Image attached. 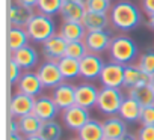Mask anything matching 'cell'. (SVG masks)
<instances>
[{"instance_id": "6da1fadb", "label": "cell", "mask_w": 154, "mask_h": 140, "mask_svg": "<svg viewBox=\"0 0 154 140\" xmlns=\"http://www.w3.org/2000/svg\"><path fill=\"white\" fill-rule=\"evenodd\" d=\"M109 17H110V24L121 32H130L136 29L142 21L140 11L137 9L136 5H133L128 0L116 2L112 6Z\"/></svg>"}, {"instance_id": "7a4b0ae2", "label": "cell", "mask_w": 154, "mask_h": 140, "mask_svg": "<svg viewBox=\"0 0 154 140\" xmlns=\"http://www.w3.org/2000/svg\"><path fill=\"white\" fill-rule=\"evenodd\" d=\"M109 56L112 62L128 65L137 56V45L136 42L127 35H116L112 38L109 47Z\"/></svg>"}, {"instance_id": "3957f363", "label": "cell", "mask_w": 154, "mask_h": 140, "mask_svg": "<svg viewBox=\"0 0 154 140\" xmlns=\"http://www.w3.org/2000/svg\"><path fill=\"white\" fill-rule=\"evenodd\" d=\"M26 30L33 42H45L48 38H51L56 33V24L51 17L44 14H35L29 24L26 26Z\"/></svg>"}, {"instance_id": "277c9868", "label": "cell", "mask_w": 154, "mask_h": 140, "mask_svg": "<svg viewBox=\"0 0 154 140\" xmlns=\"http://www.w3.org/2000/svg\"><path fill=\"white\" fill-rule=\"evenodd\" d=\"M124 98L125 97L122 95L121 89H118V88H101L98 92L97 109L103 115L115 116V115H118Z\"/></svg>"}, {"instance_id": "5b68a950", "label": "cell", "mask_w": 154, "mask_h": 140, "mask_svg": "<svg viewBox=\"0 0 154 140\" xmlns=\"http://www.w3.org/2000/svg\"><path fill=\"white\" fill-rule=\"evenodd\" d=\"M36 74H38L42 86L47 89H54L65 80L59 69L57 62H51V60H45L44 63H41L36 69Z\"/></svg>"}, {"instance_id": "8992f818", "label": "cell", "mask_w": 154, "mask_h": 140, "mask_svg": "<svg viewBox=\"0 0 154 140\" xmlns=\"http://www.w3.org/2000/svg\"><path fill=\"white\" fill-rule=\"evenodd\" d=\"M124 69L125 65L116 63V62H109L104 65L103 71L100 74V83L103 88H118L121 89L124 86Z\"/></svg>"}, {"instance_id": "52a82bcc", "label": "cell", "mask_w": 154, "mask_h": 140, "mask_svg": "<svg viewBox=\"0 0 154 140\" xmlns=\"http://www.w3.org/2000/svg\"><path fill=\"white\" fill-rule=\"evenodd\" d=\"M89 119H91L89 110L77 106V104L62 110V122L71 131H79Z\"/></svg>"}, {"instance_id": "ba28073f", "label": "cell", "mask_w": 154, "mask_h": 140, "mask_svg": "<svg viewBox=\"0 0 154 140\" xmlns=\"http://www.w3.org/2000/svg\"><path fill=\"white\" fill-rule=\"evenodd\" d=\"M35 97L17 92L11 97L9 100V116L11 118H23L26 115H32L33 113V107H35Z\"/></svg>"}, {"instance_id": "9c48e42d", "label": "cell", "mask_w": 154, "mask_h": 140, "mask_svg": "<svg viewBox=\"0 0 154 140\" xmlns=\"http://www.w3.org/2000/svg\"><path fill=\"white\" fill-rule=\"evenodd\" d=\"M68 42L60 33H54L51 38H48L45 42H42V54L45 60L57 62L65 56Z\"/></svg>"}, {"instance_id": "30bf717a", "label": "cell", "mask_w": 154, "mask_h": 140, "mask_svg": "<svg viewBox=\"0 0 154 140\" xmlns=\"http://www.w3.org/2000/svg\"><path fill=\"white\" fill-rule=\"evenodd\" d=\"M104 62L98 54L88 53L83 59H80V77L85 80H95L100 79V74L104 68Z\"/></svg>"}, {"instance_id": "8fae6325", "label": "cell", "mask_w": 154, "mask_h": 140, "mask_svg": "<svg viewBox=\"0 0 154 140\" xmlns=\"http://www.w3.org/2000/svg\"><path fill=\"white\" fill-rule=\"evenodd\" d=\"M83 41H85L89 53L100 54V53L109 51L112 36L107 30H94V32H86V36Z\"/></svg>"}, {"instance_id": "7c38bea8", "label": "cell", "mask_w": 154, "mask_h": 140, "mask_svg": "<svg viewBox=\"0 0 154 140\" xmlns=\"http://www.w3.org/2000/svg\"><path fill=\"white\" fill-rule=\"evenodd\" d=\"M98 92L92 83H80L75 86V104L83 109H92L97 107V100H98Z\"/></svg>"}, {"instance_id": "4fadbf2b", "label": "cell", "mask_w": 154, "mask_h": 140, "mask_svg": "<svg viewBox=\"0 0 154 140\" xmlns=\"http://www.w3.org/2000/svg\"><path fill=\"white\" fill-rule=\"evenodd\" d=\"M35 15L33 8L20 5V3H11L8 8V21L12 27H26L32 17Z\"/></svg>"}, {"instance_id": "5bb4252c", "label": "cell", "mask_w": 154, "mask_h": 140, "mask_svg": "<svg viewBox=\"0 0 154 140\" xmlns=\"http://www.w3.org/2000/svg\"><path fill=\"white\" fill-rule=\"evenodd\" d=\"M51 98L59 107V110H65L75 104V86H72L71 83L62 82L59 86L53 89Z\"/></svg>"}, {"instance_id": "9a60e30c", "label": "cell", "mask_w": 154, "mask_h": 140, "mask_svg": "<svg viewBox=\"0 0 154 140\" xmlns=\"http://www.w3.org/2000/svg\"><path fill=\"white\" fill-rule=\"evenodd\" d=\"M59 107L53 101L51 97L48 95H39L35 100V107H33V115L39 118L42 122L45 121H53L57 116Z\"/></svg>"}, {"instance_id": "2e32d148", "label": "cell", "mask_w": 154, "mask_h": 140, "mask_svg": "<svg viewBox=\"0 0 154 140\" xmlns=\"http://www.w3.org/2000/svg\"><path fill=\"white\" fill-rule=\"evenodd\" d=\"M15 86H17V92H21V94L35 97V98L41 95V91L44 88L41 80H39V77H38V74L32 73V71L23 73L21 79L18 80V83Z\"/></svg>"}, {"instance_id": "e0dca14e", "label": "cell", "mask_w": 154, "mask_h": 140, "mask_svg": "<svg viewBox=\"0 0 154 140\" xmlns=\"http://www.w3.org/2000/svg\"><path fill=\"white\" fill-rule=\"evenodd\" d=\"M149 83V77L139 68V65L136 63H128L125 65L124 69V86L125 89H131V88H137V86H143Z\"/></svg>"}, {"instance_id": "ac0fdd59", "label": "cell", "mask_w": 154, "mask_h": 140, "mask_svg": "<svg viewBox=\"0 0 154 140\" xmlns=\"http://www.w3.org/2000/svg\"><path fill=\"white\" fill-rule=\"evenodd\" d=\"M103 131H104V139L107 140H118L125 133H128L127 124L121 116H109L106 121H103Z\"/></svg>"}, {"instance_id": "d6986e66", "label": "cell", "mask_w": 154, "mask_h": 140, "mask_svg": "<svg viewBox=\"0 0 154 140\" xmlns=\"http://www.w3.org/2000/svg\"><path fill=\"white\" fill-rule=\"evenodd\" d=\"M11 57L21 66V69L24 71H30L33 66H36L38 63V51L32 47V45H24L20 50L11 53Z\"/></svg>"}, {"instance_id": "ffe728a7", "label": "cell", "mask_w": 154, "mask_h": 140, "mask_svg": "<svg viewBox=\"0 0 154 140\" xmlns=\"http://www.w3.org/2000/svg\"><path fill=\"white\" fill-rule=\"evenodd\" d=\"M86 5L83 2H63L60 8V15L63 21H80L86 14Z\"/></svg>"}, {"instance_id": "44dd1931", "label": "cell", "mask_w": 154, "mask_h": 140, "mask_svg": "<svg viewBox=\"0 0 154 140\" xmlns=\"http://www.w3.org/2000/svg\"><path fill=\"white\" fill-rule=\"evenodd\" d=\"M59 33L65 38L66 42L83 41L85 36H86V29L80 21H63Z\"/></svg>"}, {"instance_id": "7402d4cb", "label": "cell", "mask_w": 154, "mask_h": 140, "mask_svg": "<svg viewBox=\"0 0 154 140\" xmlns=\"http://www.w3.org/2000/svg\"><path fill=\"white\" fill-rule=\"evenodd\" d=\"M110 23V17L107 14H100V12H91L86 11L82 24L85 26L86 32H94V30H106Z\"/></svg>"}, {"instance_id": "603a6c76", "label": "cell", "mask_w": 154, "mask_h": 140, "mask_svg": "<svg viewBox=\"0 0 154 140\" xmlns=\"http://www.w3.org/2000/svg\"><path fill=\"white\" fill-rule=\"evenodd\" d=\"M140 113H142V106L136 100L127 97V98H124V101L121 104L118 116H121L125 122H139Z\"/></svg>"}, {"instance_id": "cb8c5ba5", "label": "cell", "mask_w": 154, "mask_h": 140, "mask_svg": "<svg viewBox=\"0 0 154 140\" xmlns=\"http://www.w3.org/2000/svg\"><path fill=\"white\" fill-rule=\"evenodd\" d=\"M77 137L80 140H103L104 131H103V122L97 119H89L79 131Z\"/></svg>"}, {"instance_id": "d4e9b609", "label": "cell", "mask_w": 154, "mask_h": 140, "mask_svg": "<svg viewBox=\"0 0 154 140\" xmlns=\"http://www.w3.org/2000/svg\"><path fill=\"white\" fill-rule=\"evenodd\" d=\"M30 36L26 30V27H9L8 30V48L11 53L20 50L24 45H29Z\"/></svg>"}, {"instance_id": "484cf974", "label": "cell", "mask_w": 154, "mask_h": 140, "mask_svg": "<svg viewBox=\"0 0 154 140\" xmlns=\"http://www.w3.org/2000/svg\"><path fill=\"white\" fill-rule=\"evenodd\" d=\"M127 97L136 100L142 107L154 104V92H152V89L149 88V83H148V85H143V86H137V88L127 89Z\"/></svg>"}, {"instance_id": "4316f807", "label": "cell", "mask_w": 154, "mask_h": 140, "mask_svg": "<svg viewBox=\"0 0 154 140\" xmlns=\"http://www.w3.org/2000/svg\"><path fill=\"white\" fill-rule=\"evenodd\" d=\"M57 65L65 80H72L80 76V60L63 56L60 60H57Z\"/></svg>"}, {"instance_id": "83f0119b", "label": "cell", "mask_w": 154, "mask_h": 140, "mask_svg": "<svg viewBox=\"0 0 154 140\" xmlns=\"http://www.w3.org/2000/svg\"><path fill=\"white\" fill-rule=\"evenodd\" d=\"M42 121L39 118H36L33 113L32 115H26L23 118H18V127H20V133L26 137V136H32V134H38L41 130Z\"/></svg>"}, {"instance_id": "f1b7e54d", "label": "cell", "mask_w": 154, "mask_h": 140, "mask_svg": "<svg viewBox=\"0 0 154 140\" xmlns=\"http://www.w3.org/2000/svg\"><path fill=\"white\" fill-rule=\"evenodd\" d=\"M44 140H60L62 137V127L59 122L53 121H45L41 125V130L38 133Z\"/></svg>"}, {"instance_id": "f546056e", "label": "cell", "mask_w": 154, "mask_h": 140, "mask_svg": "<svg viewBox=\"0 0 154 140\" xmlns=\"http://www.w3.org/2000/svg\"><path fill=\"white\" fill-rule=\"evenodd\" d=\"M62 5H63V0H39L36 9L39 14L53 17V15L60 12Z\"/></svg>"}, {"instance_id": "4dcf8cb0", "label": "cell", "mask_w": 154, "mask_h": 140, "mask_svg": "<svg viewBox=\"0 0 154 140\" xmlns=\"http://www.w3.org/2000/svg\"><path fill=\"white\" fill-rule=\"evenodd\" d=\"M88 53H89V51H88V47H86L85 41H72V42H68L65 56L80 60V59H83Z\"/></svg>"}, {"instance_id": "1f68e13d", "label": "cell", "mask_w": 154, "mask_h": 140, "mask_svg": "<svg viewBox=\"0 0 154 140\" xmlns=\"http://www.w3.org/2000/svg\"><path fill=\"white\" fill-rule=\"evenodd\" d=\"M137 65L149 79L154 77V50H148L142 53L137 59Z\"/></svg>"}, {"instance_id": "d6a6232c", "label": "cell", "mask_w": 154, "mask_h": 140, "mask_svg": "<svg viewBox=\"0 0 154 140\" xmlns=\"http://www.w3.org/2000/svg\"><path fill=\"white\" fill-rule=\"evenodd\" d=\"M85 5H86L88 11L100 12V14H109L112 6H113L110 0H86Z\"/></svg>"}, {"instance_id": "836d02e7", "label": "cell", "mask_w": 154, "mask_h": 140, "mask_svg": "<svg viewBox=\"0 0 154 140\" xmlns=\"http://www.w3.org/2000/svg\"><path fill=\"white\" fill-rule=\"evenodd\" d=\"M21 71H23L21 66L11 57V59L8 60V83H9V85H17L18 80H20L21 76H23Z\"/></svg>"}, {"instance_id": "e575fe53", "label": "cell", "mask_w": 154, "mask_h": 140, "mask_svg": "<svg viewBox=\"0 0 154 140\" xmlns=\"http://www.w3.org/2000/svg\"><path fill=\"white\" fill-rule=\"evenodd\" d=\"M139 122H140V125H154V104L142 107Z\"/></svg>"}, {"instance_id": "d590c367", "label": "cell", "mask_w": 154, "mask_h": 140, "mask_svg": "<svg viewBox=\"0 0 154 140\" xmlns=\"http://www.w3.org/2000/svg\"><path fill=\"white\" fill-rule=\"evenodd\" d=\"M137 140H154V125H142L136 133Z\"/></svg>"}, {"instance_id": "8d00e7d4", "label": "cell", "mask_w": 154, "mask_h": 140, "mask_svg": "<svg viewBox=\"0 0 154 140\" xmlns=\"http://www.w3.org/2000/svg\"><path fill=\"white\" fill-rule=\"evenodd\" d=\"M140 6H142V11L146 15L154 14V0H140Z\"/></svg>"}, {"instance_id": "74e56055", "label": "cell", "mask_w": 154, "mask_h": 140, "mask_svg": "<svg viewBox=\"0 0 154 140\" xmlns=\"http://www.w3.org/2000/svg\"><path fill=\"white\" fill-rule=\"evenodd\" d=\"M14 133H20L18 119L9 116V119H8V134H14Z\"/></svg>"}, {"instance_id": "f35d334b", "label": "cell", "mask_w": 154, "mask_h": 140, "mask_svg": "<svg viewBox=\"0 0 154 140\" xmlns=\"http://www.w3.org/2000/svg\"><path fill=\"white\" fill-rule=\"evenodd\" d=\"M15 2L20 3V5L29 6V8H35V6H38V2H39V0H15Z\"/></svg>"}, {"instance_id": "ab89813d", "label": "cell", "mask_w": 154, "mask_h": 140, "mask_svg": "<svg viewBox=\"0 0 154 140\" xmlns=\"http://www.w3.org/2000/svg\"><path fill=\"white\" fill-rule=\"evenodd\" d=\"M8 140H24V136L21 133H14V134H8Z\"/></svg>"}, {"instance_id": "60d3db41", "label": "cell", "mask_w": 154, "mask_h": 140, "mask_svg": "<svg viewBox=\"0 0 154 140\" xmlns=\"http://www.w3.org/2000/svg\"><path fill=\"white\" fill-rule=\"evenodd\" d=\"M118 140H137V137H136V134H131V133H125L121 139H118Z\"/></svg>"}, {"instance_id": "b9f144b4", "label": "cell", "mask_w": 154, "mask_h": 140, "mask_svg": "<svg viewBox=\"0 0 154 140\" xmlns=\"http://www.w3.org/2000/svg\"><path fill=\"white\" fill-rule=\"evenodd\" d=\"M146 24H148V27L154 32V14H152V15H148V21H146Z\"/></svg>"}, {"instance_id": "7bdbcfd3", "label": "cell", "mask_w": 154, "mask_h": 140, "mask_svg": "<svg viewBox=\"0 0 154 140\" xmlns=\"http://www.w3.org/2000/svg\"><path fill=\"white\" fill-rule=\"evenodd\" d=\"M24 140H44L39 134H32V136H26Z\"/></svg>"}, {"instance_id": "ee69618b", "label": "cell", "mask_w": 154, "mask_h": 140, "mask_svg": "<svg viewBox=\"0 0 154 140\" xmlns=\"http://www.w3.org/2000/svg\"><path fill=\"white\" fill-rule=\"evenodd\" d=\"M149 88L152 89V92H154V77H151L149 79Z\"/></svg>"}, {"instance_id": "f6af8a7d", "label": "cell", "mask_w": 154, "mask_h": 140, "mask_svg": "<svg viewBox=\"0 0 154 140\" xmlns=\"http://www.w3.org/2000/svg\"><path fill=\"white\" fill-rule=\"evenodd\" d=\"M63 2H83V3H85L86 0H63Z\"/></svg>"}, {"instance_id": "bcb514c9", "label": "cell", "mask_w": 154, "mask_h": 140, "mask_svg": "<svg viewBox=\"0 0 154 140\" xmlns=\"http://www.w3.org/2000/svg\"><path fill=\"white\" fill-rule=\"evenodd\" d=\"M69 140H80V139H79V137H77V139H69Z\"/></svg>"}, {"instance_id": "7dc6e473", "label": "cell", "mask_w": 154, "mask_h": 140, "mask_svg": "<svg viewBox=\"0 0 154 140\" xmlns=\"http://www.w3.org/2000/svg\"><path fill=\"white\" fill-rule=\"evenodd\" d=\"M103 140H107V139H103Z\"/></svg>"}]
</instances>
